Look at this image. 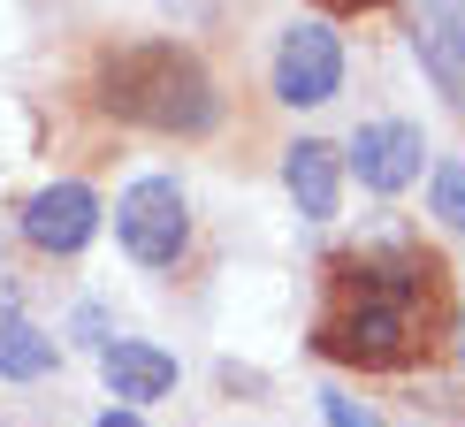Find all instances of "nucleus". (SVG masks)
<instances>
[{"mask_svg":"<svg viewBox=\"0 0 465 427\" xmlns=\"http://www.w3.org/2000/svg\"><path fill=\"white\" fill-rule=\"evenodd\" d=\"M442 321V275L428 252H343L328 267L321 352L343 366H404L428 352Z\"/></svg>","mask_w":465,"mask_h":427,"instance_id":"1","label":"nucleus"},{"mask_svg":"<svg viewBox=\"0 0 465 427\" xmlns=\"http://www.w3.org/2000/svg\"><path fill=\"white\" fill-rule=\"evenodd\" d=\"M100 107L114 123L199 138V130H214L222 92H214V76L199 69V54H183V46H123L100 69Z\"/></svg>","mask_w":465,"mask_h":427,"instance_id":"2","label":"nucleus"},{"mask_svg":"<svg viewBox=\"0 0 465 427\" xmlns=\"http://www.w3.org/2000/svg\"><path fill=\"white\" fill-rule=\"evenodd\" d=\"M114 237L138 267H176L183 244H191V214H183V191L168 176H138L114 199Z\"/></svg>","mask_w":465,"mask_h":427,"instance_id":"3","label":"nucleus"},{"mask_svg":"<svg viewBox=\"0 0 465 427\" xmlns=\"http://www.w3.org/2000/svg\"><path fill=\"white\" fill-rule=\"evenodd\" d=\"M336 84H343V46H336V31H328V24H290L282 46H275V100L321 107V100H336Z\"/></svg>","mask_w":465,"mask_h":427,"instance_id":"4","label":"nucleus"},{"mask_svg":"<svg viewBox=\"0 0 465 427\" xmlns=\"http://www.w3.org/2000/svg\"><path fill=\"white\" fill-rule=\"evenodd\" d=\"M92 229H100V199H92L84 184H46V191H31L24 237H31L38 252H76V244H92Z\"/></svg>","mask_w":465,"mask_h":427,"instance_id":"5","label":"nucleus"},{"mask_svg":"<svg viewBox=\"0 0 465 427\" xmlns=\"http://www.w3.org/2000/svg\"><path fill=\"white\" fill-rule=\"evenodd\" d=\"M420 153H428V138H420V123H366L359 138H351V168H359V184L366 191H404L420 176Z\"/></svg>","mask_w":465,"mask_h":427,"instance_id":"6","label":"nucleus"},{"mask_svg":"<svg viewBox=\"0 0 465 427\" xmlns=\"http://www.w3.org/2000/svg\"><path fill=\"white\" fill-rule=\"evenodd\" d=\"M412 46L428 76L465 107V0H412Z\"/></svg>","mask_w":465,"mask_h":427,"instance_id":"7","label":"nucleus"},{"mask_svg":"<svg viewBox=\"0 0 465 427\" xmlns=\"http://www.w3.org/2000/svg\"><path fill=\"white\" fill-rule=\"evenodd\" d=\"M282 184H290V199H298L305 222H328L343 199V168H336V145H321V138H298L282 153Z\"/></svg>","mask_w":465,"mask_h":427,"instance_id":"8","label":"nucleus"},{"mask_svg":"<svg viewBox=\"0 0 465 427\" xmlns=\"http://www.w3.org/2000/svg\"><path fill=\"white\" fill-rule=\"evenodd\" d=\"M100 374H107L114 397H138V404L176 390V359L153 352V343H107V352H100Z\"/></svg>","mask_w":465,"mask_h":427,"instance_id":"9","label":"nucleus"},{"mask_svg":"<svg viewBox=\"0 0 465 427\" xmlns=\"http://www.w3.org/2000/svg\"><path fill=\"white\" fill-rule=\"evenodd\" d=\"M0 374L8 382H38V374H54V336H38L31 321H0Z\"/></svg>","mask_w":465,"mask_h":427,"instance_id":"10","label":"nucleus"},{"mask_svg":"<svg viewBox=\"0 0 465 427\" xmlns=\"http://www.w3.org/2000/svg\"><path fill=\"white\" fill-rule=\"evenodd\" d=\"M428 206H435V222H442V229H465V161H435V176H428Z\"/></svg>","mask_w":465,"mask_h":427,"instance_id":"11","label":"nucleus"},{"mask_svg":"<svg viewBox=\"0 0 465 427\" xmlns=\"http://www.w3.org/2000/svg\"><path fill=\"white\" fill-rule=\"evenodd\" d=\"M321 412H328V427H374V412L351 404V397H321Z\"/></svg>","mask_w":465,"mask_h":427,"instance_id":"12","label":"nucleus"},{"mask_svg":"<svg viewBox=\"0 0 465 427\" xmlns=\"http://www.w3.org/2000/svg\"><path fill=\"white\" fill-rule=\"evenodd\" d=\"M321 8H336V15H359V8H381V0H321Z\"/></svg>","mask_w":465,"mask_h":427,"instance_id":"13","label":"nucleus"},{"mask_svg":"<svg viewBox=\"0 0 465 427\" xmlns=\"http://www.w3.org/2000/svg\"><path fill=\"white\" fill-rule=\"evenodd\" d=\"M100 427H145L138 412H100Z\"/></svg>","mask_w":465,"mask_h":427,"instance_id":"14","label":"nucleus"},{"mask_svg":"<svg viewBox=\"0 0 465 427\" xmlns=\"http://www.w3.org/2000/svg\"><path fill=\"white\" fill-rule=\"evenodd\" d=\"M458 359H465V328H458Z\"/></svg>","mask_w":465,"mask_h":427,"instance_id":"15","label":"nucleus"}]
</instances>
